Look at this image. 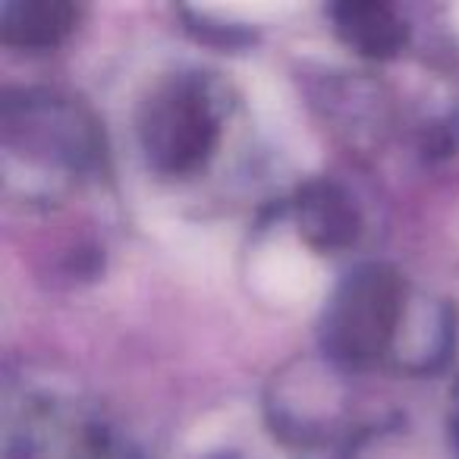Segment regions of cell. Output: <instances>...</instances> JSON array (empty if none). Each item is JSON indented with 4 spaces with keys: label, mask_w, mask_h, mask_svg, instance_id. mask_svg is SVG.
<instances>
[{
    "label": "cell",
    "mask_w": 459,
    "mask_h": 459,
    "mask_svg": "<svg viewBox=\"0 0 459 459\" xmlns=\"http://www.w3.org/2000/svg\"><path fill=\"white\" fill-rule=\"evenodd\" d=\"M321 350L343 368L396 365L425 375L453 350V315L446 306L415 296L387 264H359L340 281L321 312Z\"/></svg>",
    "instance_id": "cell-1"
},
{
    "label": "cell",
    "mask_w": 459,
    "mask_h": 459,
    "mask_svg": "<svg viewBox=\"0 0 459 459\" xmlns=\"http://www.w3.org/2000/svg\"><path fill=\"white\" fill-rule=\"evenodd\" d=\"M227 98L204 73H177L164 79L139 110V145L160 177L198 173L221 142Z\"/></svg>",
    "instance_id": "cell-2"
},
{
    "label": "cell",
    "mask_w": 459,
    "mask_h": 459,
    "mask_svg": "<svg viewBox=\"0 0 459 459\" xmlns=\"http://www.w3.org/2000/svg\"><path fill=\"white\" fill-rule=\"evenodd\" d=\"M4 148L26 152L29 164L82 177L98 164V133L85 110L70 98L48 91H20L4 101Z\"/></svg>",
    "instance_id": "cell-3"
},
{
    "label": "cell",
    "mask_w": 459,
    "mask_h": 459,
    "mask_svg": "<svg viewBox=\"0 0 459 459\" xmlns=\"http://www.w3.org/2000/svg\"><path fill=\"white\" fill-rule=\"evenodd\" d=\"M7 459H120L110 431L79 409L35 403L10 428Z\"/></svg>",
    "instance_id": "cell-4"
},
{
    "label": "cell",
    "mask_w": 459,
    "mask_h": 459,
    "mask_svg": "<svg viewBox=\"0 0 459 459\" xmlns=\"http://www.w3.org/2000/svg\"><path fill=\"white\" fill-rule=\"evenodd\" d=\"M293 214L299 233L318 252H343L356 243L362 217L350 192L331 179H312L293 198Z\"/></svg>",
    "instance_id": "cell-5"
},
{
    "label": "cell",
    "mask_w": 459,
    "mask_h": 459,
    "mask_svg": "<svg viewBox=\"0 0 459 459\" xmlns=\"http://www.w3.org/2000/svg\"><path fill=\"white\" fill-rule=\"evenodd\" d=\"M331 22L346 48L368 60H394L409 39L406 22L381 0H346L331 7Z\"/></svg>",
    "instance_id": "cell-6"
},
{
    "label": "cell",
    "mask_w": 459,
    "mask_h": 459,
    "mask_svg": "<svg viewBox=\"0 0 459 459\" xmlns=\"http://www.w3.org/2000/svg\"><path fill=\"white\" fill-rule=\"evenodd\" d=\"M79 7L66 0H7L0 7V39L10 48L48 51L76 29Z\"/></svg>",
    "instance_id": "cell-7"
},
{
    "label": "cell",
    "mask_w": 459,
    "mask_h": 459,
    "mask_svg": "<svg viewBox=\"0 0 459 459\" xmlns=\"http://www.w3.org/2000/svg\"><path fill=\"white\" fill-rule=\"evenodd\" d=\"M453 440L459 446V400H456V409H453Z\"/></svg>",
    "instance_id": "cell-8"
},
{
    "label": "cell",
    "mask_w": 459,
    "mask_h": 459,
    "mask_svg": "<svg viewBox=\"0 0 459 459\" xmlns=\"http://www.w3.org/2000/svg\"><path fill=\"white\" fill-rule=\"evenodd\" d=\"M208 459H237L233 453H214V456H208Z\"/></svg>",
    "instance_id": "cell-9"
}]
</instances>
